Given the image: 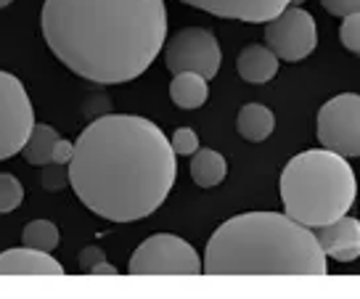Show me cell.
Here are the masks:
<instances>
[{"label": "cell", "mask_w": 360, "mask_h": 299, "mask_svg": "<svg viewBox=\"0 0 360 299\" xmlns=\"http://www.w3.org/2000/svg\"><path fill=\"white\" fill-rule=\"evenodd\" d=\"M175 156L167 135L151 120L106 114L79 133L69 183L77 199L103 220H143L175 186Z\"/></svg>", "instance_id": "6da1fadb"}, {"label": "cell", "mask_w": 360, "mask_h": 299, "mask_svg": "<svg viewBox=\"0 0 360 299\" xmlns=\"http://www.w3.org/2000/svg\"><path fill=\"white\" fill-rule=\"evenodd\" d=\"M48 48L75 75L117 85L141 77L167 43L165 0H45Z\"/></svg>", "instance_id": "7a4b0ae2"}, {"label": "cell", "mask_w": 360, "mask_h": 299, "mask_svg": "<svg viewBox=\"0 0 360 299\" xmlns=\"http://www.w3.org/2000/svg\"><path fill=\"white\" fill-rule=\"evenodd\" d=\"M207 276H326L318 233L278 212H247L225 220L204 252Z\"/></svg>", "instance_id": "3957f363"}, {"label": "cell", "mask_w": 360, "mask_h": 299, "mask_svg": "<svg viewBox=\"0 0 360 299\" xmlns=\"http://www.w3.org/2000/svg\"><path fill=\"white\" fill-rule=\"evenodd\" d=\"M358 196V180L347 156L331 148L302 151L281 172V201L289 217L321 228L345 217Z\"/></svg>", "instance_id": "277c9868"}, {"label": "cell", "mask_w": 360, "mask_h": 299, "mask_svg": "<svg viewBox=\"0 0 360 299\" xmlns=\"http://www.w3.org/2000/svg\"><path fill=\"white\" fill-rule=\"evenodd\" d=\"M127 270L130 276H199L204 265L188 241L157 233L135 249Z\"/></svg>", "instance_id": "5b68a950"}, {"label": "cell", "mask_w": 360, "mask_h": 299, "mask_svg": "<svg viewBox=\"0 0 360 299\" xmlns=\"http://www.w3.org/2000/svg\"><path fill=\"white\" fill-rule=\"evenodd\" d=\"M220 61H223L220 43L204 27H186L165 43V64L172 75L196 72L202 77L212 79L220 72Z\"/></svg>", "instance_id": "8992f818"}, {"label": "cell", "mask_w": 360, "mask_h": 299, "mask_svg": "<svg viewBox=\"0 0 360 299\" xmlns=\"http://www.w3.org/2000/svg\"><path fill=\"white\" fill-rule=\"evenodd\" d=\"M318 141L342 156H360V96L342 93L318 111Z\"/></svg>", "instance_id": "52a82bcc"}, {"label": "cell", "mask_w": 360, "mask_h": 299, "mask_svg": "<svg viewBox=\"0 0 360 299\" xmlns=\"http://www.w3.org/2000/svg\"><path fill=\"white\" fill-rule=\"evenodd\" d=\"M34 127V111L19 77L0 72V162L22 154Z\"/></svg>", "instance_id": "ba28073f"}, {"label": "cell", "mask_w": 360, "mask_h": 299, "mask_svg": "<svg viewBox=\"0 0 360 299\" xmlns=\"http://www.w3.org/2000/svg\"><path fill=\"white\" fill-rule=\"evenodd\" d=\"M265 45L281 61H302L318 45V27L310 13L300 6L283 8L265 22Z\"/></svg>", "instance_id": "9c48e42d"}, {"label": "cell", "mask_w": 360, "mask_h": 299, "mask_svg": "<svg viewBox=\"0 0 360 299\" xmlns=\"http://www.w3.org/2000/svg\"><path fill=\"white\" fill-rule=\"evenodd\" d=\"M199 11H207L220 19H236V22L257 24L270 22L283 8L292 6V0H180Z\"/></svg>", "instance_id": "30bf717a"}, {"label": "cell", "mask_w": 360, "mask_h": 299, "mask_svg": "<svg viewBox=\"0 0 360 299\" xmlns=\"http://www.w3.org/2000/svg\"><path fill=\"white\" fill-rule=\"evenodd\" d=\"M318 241L323 246L326 257L337 262H355L360 257V220L355 217H339V220L318 228Z\"/></svg>", "instance_id": "8fae6325"}, {"label": "cell", "mask_w": 360, "mask_h": 299, "mask_svg": "<svg viewBox=\"0 0 360 299\" xmlns=\"http://www.w3.org/2000/svg\"><path fill=\"white\" fill-rule=\"evenodd\" d=\"M0 276H64V267L51 252L22 246L0 255Z\"/></svg>", "instance_id": "7c38bea8"}, {"label": "cell", "mask_w": 360, "mask_h": 299, "mask_svg": "<svg viewBox=\"0 0 360 299\" xmlns=\"http://www.w3.org/2000/svg\"><path fill=\"white\" fill-rule=\"evenodd\" d=\"M278 56L270 51L268 45H247L241 53H238L236 69L241 79H247L252 85H262L270 82L278 72Z\"/></svg>", "instance_id": "4fadbf2b"}, {"label": "cell", "mask_w": 360, "mask_h": 299, "mask_svg": "<svg viewBox=\"0 0 360 299\" xmlns=\"http://www.w3.org/2000/svg\"><path fill=\"white\" fill-rule=\"evenodd\" d=\"M210 79L196 75V72H180L172 75L169 82V98L180 109H199L210 98Z\"/></svg>", "instance_id": "5bb4252c"}, {"label": "cell", "mask_w": 360, "mask_h": 299, "mask_svg": "<svg viewBox=\"0 0 360 299\" xmlns=\"http://www.w3.org/2000/svg\"><path fill=\"white\" fill-rule=\"evenodd\" d=\"M236 130L244 141L259 144V141H265V138L273 135V130H276V117L262 103H247V106H241V111H238Z\"/></svg>", "instance_id": "9a60e30c"}, {"label": "cell", "mask_w": 360, "mask_h": 299, "mask_svg": "<svg viewBox=\"0 0 360 299\" xmlns=\"http://www.w3.org/2000/svg\"><path fill=\"white\" fill-rule=\"evenodd\" d=\"M228 175V162L214 148H199L191 156V177L199 189H214Z\"/></svg>", "instance_id": "2e32d148"}, {"label": "cell", "mask_w": 360, "mask_h": 299, "mask_svg": "<svg viewBox=\"0 0 360 299\" xmlns=\"http://www.w3.org/2000/svg\"><path fill=\"white\" fill-rule=\"evenodd\" d=\"M61 135L51 127V125H34L27 144H24L22 154L30 165L45 167L48 162H53V151H56V144Z\"/></svg>", "instance_id": "e0dca14e"}, {"label": "cell", "mask_w": 360, "mask_h": 299, "mask_svg": "<svg viewBox=\"0 0 360 299\" xmlns=\"http://www.w3.org/2000/svg\"><path fill=\"white\" fill-rule=\"evenodd\" d=\"M24 246H32L40 252H53L58 246V228L51 220H32L22 233Z\"/></svg>", "instance_id": "ac0fdd59"}, {"label": "cell", "mask_w": 360, "mask_h": 299, "mask_svg": "<svg viewBox=\"0 0 360 299\" xmlns=\"http://www.w3.org/2000/svg\"><path fill=\"white\" fill-rule=\"evenodd\" d=\"M24 201V189L22 183L13 175L0 172V215H8Z\"/></svg>", "instance_id": "d6986e66"}, {"label": "cell", "mask_w": 360, "mask_h": 299, "mask_svg": "<svg viewBox=\"0 0 360 299\" xmlns=\"http://www.w3.org/2000/svg\"><path fill=\"white\" fill-rule=\"evenodd\" d=\"M339 40H342V45H345L347 51H352V53H360V11L342 16Z\"/></svg>", "instance_id": "ffe728a7"}, {"label": "cell", "mask_w": 360, "mask_h": 299, "mask_svg": "<svg viewBox=\"0 0 360 299\" xmlns=\"http://www.w3.org/2000/svg\"><path fill=\"white\" fill-rule=\"evenodd\" d=\"M172 148H175V154L178 156H193L199 151V135L193 133L191 127H180L172 133Z\"/></svg>", "instance_id": "44dd1931"}, {"label": "cell", "mask_w": 360, "mask_h": 299, "mask_svg": "<svg viewBox=\"0 0 360 299\" xmlns=\"http://www.w3.org/2000/svg\"><path fill=\"white\" fill-rule=\"evenodd\" d=\"M69 183V165H56V162H48L43 170V186L48 191H58L61 186Z\"/></svg>", "instance_id": "7402d4cb"}, {"label": "cell", "mask_w": 360, "mask_h": 299, "mask_svg": "<svg viewBox=\"0 0 360 299\" xmlns=\"http://www.w3.org/2000/svg\"><path fill=\"white\" fill-rule=\"evenodd\" d=\"M321 6L334 16H347L360 11V0H321Z\"/></svg>", "instance_id": "603a6c76"}, {"label": "cell", "mask_w": 360, "mask_h": 299, "mask_svg": "<svg viewBox=\"0 0 360 299\" xmlns=\"http://www.w3.org/2000/svg\"><path fill=\"white\" fill-rule=\"evenodd\" d=\"M98 262H103V252L98 246H85V249L79 252V267H82L85 273H90Z\"/></svg>", "instance_id": "cb8c5ba5"}, {"label": "cell", "mask_w": 360, "mask_h": 299, "mask_svg": "<svg viewBox=\"0 0 360 299\" xmlns=\"http://www.w3.org/2000/svg\"><path fill=\"white\" fill-rule=\"evenodd\" d=\"M72 156H75V144H69L67 138H58L56 151H53V162L56 165H69Z\"/></svg>", "instance_id": "d4e9b609"}, {"label": "cell", "mask_w": 360, "mask_h": 299, "mask_svg": "<svg viewBox=\"0 0 360 299\" xmlns=\"http://www.w3.org/2000/svg\"><path fill=\"white\" fill-rule=\"evenodd\" d=\"M90 276H117V267L109 265V262L103 260V262H98V265L90 270Z\"/></svg>", "instance_id": "484cf974"}, {"label": "cell", "mask_w": 360, "mask_h": 299, "mask_svg": "<svg viewBox=\"0 0 360 299\" xmlns=\"http://www.w3.org/2000/svg\"><path fill=\"white\" fill-rule=\"evenodd\" d=\"M13 0H0V8H6V6H11Z\"/></svg>", "instance_id": "4316f807"}, {"label": "cell", "mask_w": 360, "mask_h": 299, "mask_svg": "<svg viewBox=\"0 0 360 299\" xmlns=\"http://www.w3.org/2000/svg\"><path fill=\"white\" fill-rule=\"evenodd\" d=\"M304 0H292V6H302Z\"/></svg>", "instance_id": "83f0119b"}]
</instances>
